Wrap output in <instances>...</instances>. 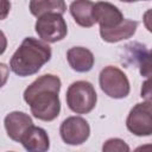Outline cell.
<instances>
[{"label":"cell","mask_w":152,"mask_h":152,"mask_svg":"<svg viewBox=\"0 0 152 152\" xmlns=\"http://www.w3.org/2000/svg\"><path fill=\"white\" fill-rule=\"evenodd\" d=\"M61 78L53 74H44L34 80L23 94L24 101L30 106L31 114L42 121L55 120L61 112L59 90Z\"/></svg>","instance_id":"6da1fadb"},{"label":"cell","mask_w":152,"mask_h":152,"mask_svg":"<svg viewBox=\"0 0 152 152\" xmlns=\"http://www.w3.org/2000/svg\"><path fill=\"white\" fill-rule=\"evenodd\" d=\"M52 51L49 43L33 37H26L10 59L11 70L26 77L37 74L40 68L51 59Z\"/></svg>","instance_id":"7a4b0ae2"},{"label":"cell","mask_w":152,"mask_h":152,"mask_svg":"<svg viewBox=\"0 0 152 152\" xmlns=\"http://www.w3.org/2000/svg\"><path fill=\"white\" fill-rule=\"evenodd\" d=\"M66 104L70 110L76 114L90 113L97 102V95L94 86L88 81L72 82L65 94Z\"/></svg>","instance_id":"3957f363"},{"label":"cell","mask_w":152,"mask_h":152,"mask_svg":"<svg viewBox=\"0 0 152 152\" xmlns=\"http://www.w3.org/2000/svg\"><path fill=\"white\" fill-rule=\"evenodd\" d=\"M101 90L112 99H124L129 94L131 86L126 74L114 65L104 66L99 75Z\"/></svg>","instance_id":"277c9868"},{"label":"cell","mask_w":152,"mask_h":152,"mask_svg":"<svg viewBox=\"0 0 152 152\" xmlns=\"http://www.w3.org/2000/svg\"><path fill=\"white\" fill-rule=\"evenodd\" d=\"M38 37L46 43H57L65 38L68 33V26L59 13H48L39 17L34 25Z\"/></svg>","instance_id":"5b68a950"},{"label":"cell","mask_w":152,"mask_h":152,"mask_svg":"<svg viewBox=\"0 0 152 152\" xmlns=\"http://www.w3.org/2000/svg\"><path fill=\"white\" fill-rule=\"evenodd\" d=\"M127 129L137 137L152 134V101L139 102L133 106L126 119Z\"/></svg>","instance_id":"8992f818"},{"label":"cell","mask_w":152,"mask_h":152,"mask_svg":"<svg viewBox=\"0 0 152 152\" xmlns=\"http://www.w3.org/2000/svg\"><path fill=\"white\" fill-rule=\"evenodd\" d=\"M59 134L62 140L68 145H82L90 135V126L81 116H69L61 124Z\"/></svg>","instance_id":"52a82bcc"},{"label":"cell","mask_w":152,"mask_h":152,"mask_svg":"<svg viewBox=\"0 0 152 152\" xmlns=\"http://www.w3.org/2000/svg\"><path fill=\"white\" fill-rule=\"evenodd\" d=\"M94 17L99 23L100 28L107 30L120 25L125 18L121 11L113 4L107 1H99L94 6Z\"/></svg>","instance_id":"ba28073f"},{"label":"cell","mask_w":152,"mask_h":152,"mask_svg":"<svg viewBox=\"0 0 152 152\" xmlns=\"http://www.w3.org/2000/svg\"><path fill=\"white\" fill-rule=\"evenodd\" d=\"M32 125H33L32 118L28 114L19 110L8 113L4 119V126L7 132V135L10 137V139L17 142H20L23 134Z\"/></svg>","instance_id":"9c48e42d"},{"label":"cell","mask_w":152,"mask_h":152,"mask_svg":"<svg viewBox=\"0 0 152 152\" xmlns=\"http://www.w3.org/2000/svg\"><path fill=\"white\" fill-rule=\"evenodd\" d=\"M20 142L28 152H45L50 148V139L46 131L33 125L23 134Z\"/></svg>","instance_id":"30bf717a"},{"label":"cell","mask_w":152,"mask_h":152,"mask_svg":"<svg viewBox=\"0 0 152 152\" xmlns=\"http://www.w3.org/2000/svg\"><path fill=\"white\" fill-rule=\"evenodd\" d=\"M66 59L70 68L77 72H88L93 69L95 57L93 52L83 46H74L66 51Z\"/></svg>","instance_id":"8fae6325"},{"label":"cell","mask_w":152,"mask_h":152,"mask_svg":"<svg viewBox=\"0 0 152 152\" xmlns=\"http://www.w3.org/2000/svg\"><path fill=\"white\" fill-rule=\"evenodd\" d=\"M94 6L95 4L90 0H74L69 6V11L77 25L82 27H91L96 23Z\"/></svg>","instance_id":"7c38bea8"},{"label":"cell","mask_w":152,"mask_h":152,"mask_svg":"<svg viewBox=\"0 0 152 152\" xmlns=\"http://www.w3.org/2000/svg\"><path fill=\"white\" fill-rule=\"evenodd\" d=\"M138 27V23L132 19H125L120 25L113 27L102 30L100 28V36L101 38L107 43H118L124 39L131 38Z\"/></svg>","instance_id":"4fadbf2b"},{"label":"cell","mask_w":152,"mask_h":152,"mask_svg":"<svg viewBox=\"0 0 152 152\" xmlns=\"http://www.w3.org/2000/svg\"><path fill=\"white\" fill-rule=\"evenodd\" d=\"M28 8L32 15L39 18L48 13L63 14L66 11V5L64 0H30Z\"/></svg>","instance_id":"5bb4252c"},{"label":"cell","mask_w":152,"mask_h":152,"mask_svg":"<svg viewBox=\"0 0 152 152\" xmlns=\"http://www.w3.org/2000/svg\"><path fill=\"white\" fill-rule=\"evenodd\" d=\"M139 72L144 77H148L152 75V49L144 52L139 56Z\"/></svg>","instance_id":"9a60e30c"},{"label":"cell","mask_w":152,"mask_h":152,"mask_svg":"<svg viewBox=\"0 0 152 152\" xmlns=\"http://www.w3.org/2000/svg\"><path fill=\"white\" fill-rule=\"evenodd\" d=\"M129 150H131L129 146L125 142V140H122L120 138H110L102 146V151L103 152H113V151L129 152Z\"/></svg>","instance_id":"2e32d148"},{"label":"cell","mask_w":152,"mask_h":152,"mask_svg":"<svg viewBox=\"0 0 152 152\" xmlns=\"http://www.w3.org/2000/svg\"><path fill=\"white\" fill-rule=\"evenodd\" d=\"M140 96L145 99L146 101H152V75L147 77L142 82L141 90H140Z\"/></svg>","instance_id":"e0dca14e"},{"label":"cell","mask_w":152,"mask_h":152,"mask_svg":"<svg viewBox=\"0 0 152 152\" xmlns=\"http://www.w3.org/2000/svg\"><path fill=\"white\" fill-rule=\"evenodd\" d=\"M142 23L148 32L152 33V8L147 10L142 15Z\"/></svg>","instance_id":"ac0fdd59"},{"label":"cell","mask_w":152,"mask_h":152,"mask_svg":"<svg viewBox=\"0 0 152 152\" xmlns=\"http://www.w3.org/2000/svg\"><path fill=\"white\" fill-rule=\"evenodd\" d=\"M120 1H122V2H134L137 0H120Z\"/></svg>","instance_id":"d6986e66"},{"label":"cell","mask_w":152,"mask_h":152,"mask_svg":"<svg viewBox=\"0 0 152 152\" xmlns=\"http://www.w3.org/2000/svg\"><path fill=\"white\" fill-rule=\"evenodd\" d=\"M137 1H140V0H137ZM142 1H145V0H142Z\"/></svg>","instance_id":"ffe728a7"}]
</instances>
